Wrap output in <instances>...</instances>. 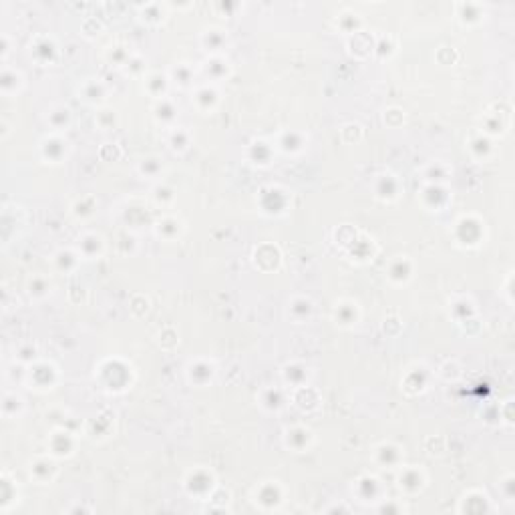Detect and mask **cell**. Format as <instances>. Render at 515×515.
<instances>
[{
  "label": "cell",
  "instance_id": "obj_21",
  "mask_svg": "<svg viewBox=\"0 0 515 515\" xmlns=\"http://www.w3.org/2000/svg\"><path fill=\"white\" fill-rule=\"evenodd\" d=\"M105 250V240L95 234V232H87L79 238V254H81L85 260H95L103 254Z\"/></svg>",
  "mask_w": 515,
  "mask_h": 515
},
{
  "label": "cell",
  "instance_id": "obj_31",
  "mask_svg": "<svg viewBox=\"0 0 515 515\" xmlns=\"http://www.w3.org/2000/svg\"><path fill=\"white\" fill-rule=\"evenodd\" d=\"M30 53L35 55V59L41 57V53L44 55V61L42 62H51L57 55V44H55V39L53 37H39L35 44H30Z\"/></svg>",
  "mask_w": 515,
  "mask_h": 515
},
{
  "label": "cell",
  "instance_id": "obj_8",
  "mask_svg": "<svg viewBox=\"0 0 515 515\" xmlns=\"http://www.w3.org/2000/svg\"><path fill=\"white\" fill-rule=\"evenodd\" d=\"M187 381L198 385V387H204L207 383H211L213 374H216V367L213 363H209L206 358H198V360H191L187 365Z\"/></svg>",
  "mask_w": 515,
  "mask_h": 515
},
{
  "label": "cell",
  "instance_id": "obj_14",
  "mask_svg": "<svg viewBox=\"0 0 515 515\" xmlns=\"http://www.w3.org/2000/svg\"><path fill=\"white\" fill-rule=\"evenodd\" d=\"M312 439L314 435L306 427H292L284 433V447L292 449L294 453H304L312 445Z\"/></svg>",
  "mask_w": 515,
  "mask_h": 515
},
{
  "label": "cell",
  "instance_id": "obj_16",
  "mask_svg": "<svg viewBox=\"0 0 515 515\" xmlns=\"http://www.w3.org/2000/svg\"><path fill=\"white\" fill-rule=\"evenodd\" d=\"M401 191V182L392 173H383L374 182V195L383 202H394Z\"/></svg>",
  "mask_w": 515,
  "mask_h": 515
},
{
  "label": "cell",
  "instance_id": "obj_2",
  "mask_svg": "<svg viewBox=\"0 0 515 515\" xmlns=\"http://www.w3.org/2000/svg\"><path fill=\"white\" fill-rule=\"evenodd\" d=\"M352 494H356L358 501L363 503H378L385 501V485L378 477L374 475H363L354 481L352 485Z\"/></svg>",
  "mask_w": 515,
  "mask_h": 515
},
{
  "label": "cell",
  "instance_id": "obj_18",
  "mask_svg": "<svg viewBox=\"0 0 515 515\" xmlns=\"http://www.w3.org/2000/svg\"><path fill=\"white\" fill-rule=\"evenodd\" d=\"M79 95L85 103L101 105L107 99V85L101 79H85L79 87Z\"/></svg>",
  "mask_w": 515,
  "mask_h": 515
},
{
  "label": "cell",
  "instance_id": "obj_30",
  "mask_svg": "<svg viewBox=\"0 0 515 515\" xmlns=\"http://www.w3.org/2000/svg\"><path fill=\"white\" fill-rule=\"evenodd\" d=\"M46 121L49 125L55 129V131H62L71 125V109L64 107V105H55L49 115H46Z\"/></svg>",
  "mask_w": 515,
  "mask_h": 515
},
{
  "label": "cell",
  "instance_id": "obj_17",
  "mask_svg": "<svg viewBox=\"0 0 515 515\" xmlns=\"http://www.w3.org/2000/svg\"><path fill=\"white\" fill-rule=\"evenodd\" d=\"M467 149L471 153V157L477 159V162H489L495 155V143L491 137L483 135V133H477L469 139L467 143Z\"/></svg>",
  "mask_w": 515,
  "mask_h": 515
},
{
  "label": "cell",
  "instance_id": "obj_22",
  "mask_svg": "<svg viewBox=\"0 0 515 515\" xmlns=\"http://www.w3.org/2000/svg\"><path fill=\"white\" fill-rule=\"evenodd\" d=\"M177 105L173 103L169 97H165V99H159V101H155L153 105V117L157 119V123L165 125L167 129H171V127H175V121H177Z\"/></svg>",
  "mask_w": 515,
  "mask_h": 515
},
{
  "label": "cell",
  "instance_id": "obj_32",
  "mask_svg": "<svg viewBox=\"0 0 515 515\" xmlns=\"http://www.w3.org/2000/svg\"><path fill=\"white\" fill-rule=\"evenodd\" d=\"M79 262H81V254H79V252H73V250H59V252L55 254V264H57V268L64 270V272L77 270Z\"/></svg>",
  "mask_w": 515,
  "mask_h": 515
},
{
  "label": "cell",
  "instance_id": "obj_6",
  "mask_svg": "<svg viewBox=\"0 0 515 515\" xmlns=\"http://www.w3.org/2000/svg\"><path fill=\"white\" fill-rule=\"evenodd\" d=\"M191 103L198 107V111L202 113H211L218 103H220V93H218V87L206 82V85H198L193 89V97H191Z\"/></svg>",
  "mask_w": 515,
  "mask_h": 515
},
{
  "label": "cell",
  "instance_id": "obj_29",
  "mask_svg": "<svg viewBox=\"0 0 515 515\" xmlns=\"http://www.w3.org/2000/svg\"><path fill=\"white\" fill-rule=\"evenodd\" d=\"M167 145H169L171 151L182 153L191 145V133L187 131L186 127H171L169 133H167Z\"/></svg>",
  "mask_w": 515,
  "mask_h": 515
},
{
  "label": "cell",
  "instance_id": "obj_19",
  "mask_svg": "<svg viewBox=\"0 0 515 515\" xmlns=\"http://www.w3.org/2000/svg\"><path fill=\"white\" fill-rule=\"evenodd\" d=\"M200 44L204 46V51H207L209 55H222V51L226 49L227 44V33L222 28H206L200 37Z\"/></svg>",
  "mask_w": 515,
  "mask_h": 515
},
{
  "label": "cell",
  "instance_id": "obj_24",
  "mask_svg": "<svg viewBox=\"0 0 515 515\" xmlns=\"http://www.w3.org/2000/svg\"><path fill=\"white\" fill-rule=\"evenodd\" d=\"M169 77L167 75H162V73H151L145 77V91L155 99H165L167 97V89H169Z\"/></svg>",
  "mask_w": 515,
  "mask_h": 515
},
{
  "label": "cell",
  "instance_id": "obj_15",
  "mask_svg": "<svg viewBox=\"0 0 515 515\" xmlns=\"http://www.w3.org/2000/svg\"><path fill=\"white\" fill-rule=\"evenodd\" d=\"M310 367H306L304 363H290L282 369V378L284 383L288 385V389H300L304 385H308L310 381Z\"/></svg>",
  "mask_w": 515,
  "mask_h": 515
},
{
  "label": "cell",
  "instance_id": "obj_36",
  "mask_svg": "<svg viewBox=\"0 0 515 515\" xmlns=\"http://www.w3.org/2000/svg\"><path fill=\"white\" fill-rule=\"evenodd\" d=\"M119 121V115H117V111L115 109H99V113H97V117H95V123L99 125L101 129H113L115 125Z\"/></svg>",
  "mask_w": 515,
  "mask_h": 515
},
{
  "label": "cell",
  "instance_id": "obj_5",
  "mask_svg": "<svg viewBox=\"0 0 515 515\" xmlns=\"http://www.w3.org/2000/svg\"><path fill=\"white\" fill-rule=\"evenodd\" d=\"M284 501V494L278 481H266L262 483L256 494H254V503L260 505L262 509H266V503H270L268 509H278V505Z\"/></svg>",
  "mask_w": 515,
  "mask_h": 515
},
{
  "label": "cell",
  "instance_id": "obj_1",
  "mask_svg": "<svg viewBox=\"0 0 515 515\" xmlns=\"http://www.w3.org/2000/svg\"><path fill=\"white\" fill-rule=\"evenodd\" d=\"M184 487L191 497H198L200 501H206V497L213 495L216 487V477L207 469H193L184 479Z\"/></svg>",
  "mask_w": 515,
  "mask_h": 515
},
{
  "label": "cell",
  "instance_id": "obj_7",
  "mask_svg": "<svg viewBox=\"0 0 515 515\" xmlns=\"http://www.w3.org/2000/svg\"><path fill=\"white\" fill-rule=\"evenodd\" d=\"M509 127V113L507 111H487L481 119V133L487 137H497L505 135Z\"/></svg>",
  "mask_w": 515,
  "mask_h": 515
},
{
  "label": "cell",
  "instance_id": "obj_11",
  "mask_svg": "<svg viewBox=\"0 0 515 515\" xmlns=\"http://www.w3.org/2000/svg\"><path fill=\"white\" fill-rule=\"evenodd\" d=\"M332 314H334V322L338 326H342V329H351V326H354L358 322V318H360L358 304L352 302V300H340V302H336Z\"/></svg>",
  "mask_w": 515,
  "mask_h": 515
},
{
  "label": "cell",
  "instance_id": "obj_10",
  "mask_svg": "<svg viewBox=\"0 0 515 515\" xmlns=\"http://www.w3.org/2000/svg\"><path fill=\"white\" fill-rule=\"evenodd\" d=\"M306 145H308V137L304 133L292 131V129L280 133L278 135V141H276V147L282 153H286V155H298V153H302L306 149Z\"/></svg>",
  "mask_w": 515,
  "mask_h": 515
},
{
  "label": "cell",
  "instance_id": "obj_25",
  "mask_svg": "<svg viewBox=\"0 0 515 515\" xmlns=\"http://www.w3.org/2000/svg\"><path fill=\"white\" fill-rule=\"evenodd\" d=\"M449 175H451V167L443 162H433L423 169V180L425 184H431V186H443L449 180Z\"/></svg>",
  "mask_w": 515,
  "mask_h": 515
},
{
  "label": "cell",
  "instance_id": "obj_26",
  "mask_svg": "<svg viewBox=\"0 0 515 515\" xmlns=\"http://www.w3.org/2000/svg\"><path fill=\"white\" fill-rule=\"evenodd\" d=\"M167 77H169V81L175 82L177 87L187 89V87H191V85H193L195 71H193V67H191L189 62H177V64H173V67H171V71L167 73Z\"/></svg>",
  "mask_w": 515,
  "mask_h": 515
},
{
  "label": "cell",
  "instance_id": "obj_23",
  "mask_svg": "<svg viewBox=\"0 0 515 515\" xmlns=\"http://www.w3.org/2000/svg\"><path fill=\"white\" fill-rule=\"evenodd\" d=\"M312 312H314V304L306 296H296L288 302V316H292V320L296 324H302V322L310 320Z\"/></svg>",
  "mask_w": 515,
  "mask_h": 515
},
{
  "label": "cell",
  "instance_id": "obj_9",
  "mask_svg": "<svg viewBox=\"0 0 515 515\" xmlns=\"http://www.w3.org/2000/svg\"><path fill=\"white\" fill-rule=\"evenodd\" d=\"M288 401L290 392H286L284 389H278V387L276 389L274 387L264 389V391L260 392V396H258V405L268 412H280L288 405Z\"/></svg>",
  "mask_w": 515,
  "mask_h": 515
},
{
  "label": "cell",
  "instance_id": "obj_4",
  "mask_svg": "<svg viewBox=\"0 0 515 515\" xmlns=\"http://www.w3.org/2000/svg\"><path fill=\"white\" fill-rule=\"evenodd\" d=\"M403 449L394 443H381L376 449H374V463L381 467V469H399L403 467Z\"/></svg>",
  "mask_w": 515,
  "mask_h": 515
},
{
  "label": "cell",
  "instance_id": "obj_33",
  "mask_svg": "<svg viewBox=\"0 0 515 515\" xmlns=\"http://www.w3.org/2000/svg\"><path fill=\"white\" fill-rule=\"evenodd\" d=\"M250 151H254V153H250V159L254 162V164H260V165H268L270 164V157H272V145L268 141H254V143L250 145Z\"/></svg>",
  "mask_w": 515,
  "mask_h": 515
},
{
  "label": "cell",
  "instance_id": "obj_12",
  "mask_svg": "<svg viewBox=\"0 0 515 515\" xmlns=\"http://www.w3.org/2000/svg\"><path fill=\"white\" fill-rule=\"evenodd\" d=\"M387 278L392 284H407L412 278V262L409 256H394L389 262Z\"/></svg>",
  "mask_w": 515,
  "mask_h": 515
},
{
  "label": "cell",
  "instance_id": "obj_27",
  "mask_svg": "<svg viewBox=\"0 0 515 515\" xmlns=\"http://www.w3.org/2000/svg\"><path fill=\"white\" fill-rule=\"evenodd\" d=\"M457 17L463 24H479L485 19V8L477 2H463L457 6Z\"/></svg>",
  "mask_w": 515,
  "mask_h": 515
},
{
  "label": "cell",
  "instance_id": "obj_34",
  "mask_svg": "<svg viewBox=\"0 0 515 515\" xmlns=\"http://www.w3.org/2000/svg\"><path fill=\"white\" fill-rule=\"evenodd\" d=\"M137 171L147 177V180H157V177H162V173H164V165L159 159H155V157H145L139 162L137 165Z\"/></svg>",
  "mask_w": 515,
  "mask_h": 515
},
{
  "label": "cell",
  "instance_id": "obj_20",
  "mask_svg": "<svg viewBox=\"0 0 515 515\" xmlns=\"http://www.w3.org/2000/svg\"><path fill=\"white\" fill-rule=\"evenodd\" d=\"M67 145L69 143L62 139L61 135H51V137H46L41 143L42 157H44L46 162H51V164H61L62 157H67V151H69Z\"/></svg>",
  "mask_w": 515,
  "mask_h": 515
},
{
  "label": "cell",
  "instance_id": "obj_13",
  "mask_svg": "<svg viewBox=\"0 0 515 515\" xmlns=\"http://www.w3.org/2000/svg\"><path fill=\"white\" fill-rule=\"evenodd\" d=\"M229 71H232L229 62L224 55H209V59L202 64V73L206 75L207 82H211V85L226 79Z\"/></svg>",
  "mask_w": 515,
  "mask_h": 515
},
{
  "label": "cell",
  "instance_id": "obj_28",
  "mask_svg": "<svg viewBox=\"0 0 515 515\" xmlns=\"http://www.w3.org/2000/svg\"><path fill=\"white\" fill-rule=\"evenodd\" d=\"M182 232H184V224L175 216H165L155 226V234L164 240H175V238H180Z\"/></svg>",
  "mask_w": 515,
  "mask_h": 515
},
{
  "label": "cell",
  "instance_id": "obj_3",
  "mask_svg": "<svg viewBox=\"0 0 515 515\" xmlns=\"http://www.w3.org/2000/svg\"><path fill=\"white\" fill-rule=\"evenodd\" d=\"M396 485L403 494H419L427 485V475L421 467H399Z\"/></svg>",
  "mask_w": 515,
  "mask_h": 515
},
{
  "label": "cell",
  "instance_id": "obj_35",
  "mask_svg": "<svg viewBox=\"0 0 515 515\" xmlns=\"http://www.w3.org/2000/svg\"><path fill=\"white\" fill-rule=\"evenodd\" d=\"M28 294L33 298H46L51 294V282L42 276H35L30 282H28Z\"/></svg>",
  "mask_w": 515,
  "mask_h": 515
}]
</instances>
